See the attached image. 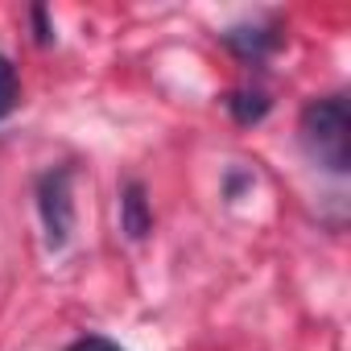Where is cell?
I'll list each match as a JSON object with an SVG mask.
<instances>
[{
	"mask_svg": "<svg viewBox=\"0 0 351 351\" xmlns=\"http://www.w3.org/2000/svg\"><path fill=\"white\" fill-rule=\"evenodd\" d=\"M298 136H302V149L310 153L314 165H322L330 173H347V165H351V112H347L343 95L310 99L302 108Z\"/></svg>",
	"mask_w": 351,
	"mask_h": 351,
	"instance_id": "6da1fadb",
	"label": "cell"
},
{
	"mask_svg": "<svg viewBox=\"0 0 351 351\" xmlns=\"http://www.w3.org/2000/svg\"><path fill=\"white\" fill-rule=\"evenodd\" d=\"M71 182H75V173L66 165L46 169L42 178H38V215H42V228H46V244L50 248H62L71 240V228H75Z\"/></svg>",
	"mask_w": 351,
	"mask_h": 351,
	"instance_id": "7a4b0ae2",
	"label": "cell"
},
{
	"mask_svg": "<svg viewBox=\"0 0 351 351\" xmlns=\"http://www.w3.org/2000/svg\"><path fill=\"white\" fill-rule=\"evenodd\" d=\"M120 232L128 240H145L153 232V211H149V199H145V186L132 178L124 182L120 191Z\"/></svg>",
	"mask_w": 351,
	"mask_h": 351,
	"instance_id": "3957f363",
	"label": "cell"
},
{
	"mask_svg": "<svg viewBox=\"0 0 351 351\" xmlns=\"http://www.w3.org/2000/svg\"><path fill=\"white\" fill-rule=\"evenodd\" d=\"M223 46H228L236 58H244V62L256 66V62H265V58L281 46V38H277L273 29H261V25L248 29V25H244V29H228V34H223Z\"/></svg>",
	"mask_w": 351,
	"mask_h": 351,
	"instance_id": "277c9868",
	"label": "cell"
},
{
	"mask_svg": "<svg viewBox=\"0 0 351 351\" xmlns=\"http://www.w3.org/2000/svg\"><path fill=\"white\" fill-rule=\"evenodd\" d=\"M223 104H228V112L236 116V124H256V120L269 116V95H265V91H252V87L232 91Z\"/></svg>",
	"mask_w": 351,
	"mask_h": 351,
	"instance_id": "5b68a950",
	"label": "cell"
},
{
	"mask_svg": "<svg viewBox=\"0 0 351 351\" xmlns=\"http://www.w3.org/2000/svg\"><path fill=\"white\" fill-rule=\"evenodd\" d=\"M17 99H21V87H17V71H13V62L0 54V120H5L13 108H17Z\"/></svg>",
	"mask_w": 351,
	"mask_h": 351,
	"instance_id": "8992f818",
	"label": "cell"
},
{
	"mask_svg": "<svg viewBox=\"0 0 351 351\" xmlns=\"http://www.w3.org/2000/svg\"><path fill=\"white\" fill-rule=\"evenodd\" d=\"M66 351H124L120 343H112L108 335H79Z\"/></svg>",
	"mask_w": 351,
	"mask_h": 351,
	"instance_id": "52a82bcc",
	"label": "cell"
},
{
	"mask_svg": "<svg viewBox=\"0 0 351 351\" xmlns=\"http://www.w3.org/2000/svg\"><path fill=\"white\" fill-rule=\"evenodd\" d=\"M29 17H34V29H38V42L46 46V42L54 38V29H50V21H46V9H34Z\"/></svg>",
	"mask_w": 351,
	"mask_h": 351,
	"instance_id": "ba28073f",
	"label": "cell"
}]
</instances>
